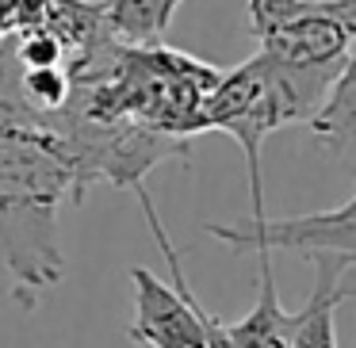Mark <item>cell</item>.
<instances>
[{
    "instance_id": "5b68a950",
    "label": "cell",
    "mask_w": 356,
    "mask_h": 348,
    "mask_svg": "<svg viewBox=\"0 0 356 348\" xmlns=\"http://www.w3.org/2000/svg\"><path fill=\"white\" fill-rule=\"evenodd\" d=\"M211 238L226 241L234 253L253 249V253H299L310 264L318 260H345L356 264V195H348L333 210H314L299 218H249L238 226L211 222Z\"/></svg>"
},
{
    "instance_id": "8992f818",
    "label": "cell",
    "mask_w": 356,
    "mask_h": 348,
    "mask_svg": "<svg viewBox=\"0 0 356 348\" xmlns=\"http://www.w3.org/2000/svg\"><path fill=\"white\" fill-rule=\"evenodd\" d=\"M314 291L307 306L295 310L291 348H337V306L353 295L348 272L353 264L345 260H318L314 264Z\"/></svg>"
},
{
    "instance_id": "7a4b0ae2",
    "label": "cell",
    "mask_w": 356,
    "mask_h": 348,
    "mask_svg": "<svg viewBox=\"0 0 356 348\" xmlns=\"http://www.w3.org/2000/svg\"><path fill=\"white\" fill-rule=\"evenodd\" d=\"M356 62V58H353ZM345 69V65H341ZM341 69H299V65H280L257 50L238 69H218L207 100H203V123L207 131H222L245 154L249 169V203L253 215L264 218V184H261V146L268 134L295 126L322 108L325 92Z\"/></svg>"
},
{
    "instance_id": "277c9868",
    "label": "cell",
    "mask_w": 356,
    "mask_h": 348,
    "mask_svg": "<svg viewBox=\"0 0 356 348\" xmlns=\"http://www.w3.org/2000/svg\"><path fill=\"white\" fill-rule=\"evenodd\" d=\"M146 222L154 230L157 245H161L165 260L172 268V287L161 283L149 268H131V283H134V322L127 329V337L134 345H149V348H207V306L195 299L192 283H188L184 268H180V253L172 249L169 233L161 226L154 199L146 188H134Z\"/></svg>"
},
{
    "instance_id": "52a82bcc",
    "label": "cell",
    "mask_w": 356,
    "mask_h": 348,
    "mask_svg": "<svg viewBox=\"0 0 356 348\" xmlns=\"http://www.w3.org/2000/svg\"><path fill=\"white\" fill-rule=\"evenodd\" d=\"M104 27L119 47H157L184 0H100Z\"/></svg>"
},
{
    "instance_id": "3957f363",
    "label": "cell",
    "mask_w": 356,
    "mask_h": 348,
    "mask_svg": "<svg viewBox=\"0 0 356 348\" xmlns=\"http://www.w3.org/2000/svg\"><path fill=\"white\" fill-rule=\"evenodd\" d=\"M261 54L299 69H341L353 62L356 0H245Z\"/></svg>"
},
{
    "instance_id": "ba28073f",
    "label": "cell",
    "mask_w": 356,
    "mask_h": 348,
    "mask_svg": "<svg viewBox=\"0 0 356 348\" xmlns=\"http://www.w3.org/2000/svg\"><path fill=\"white\" fill-rule=\"evenodd\" d=\"M307 126L330 154L345 157L353 149V142H356V62H348L341 69V77L325 92L322 108L307 119Z\"/></svg>"
},
{
    "instance_id": "6da1fadb",
    "label": "cell",
    "mask_w": 356,
    "mask_h": 348,
    "mask_svg": "<svg viewBox=\"0 0 356 348\" xmlns=\"http://www.w3.org/2000/svg\"><path fill=\"white\" fill-rule=\"evenodd\" d=\"M81 203L62 142L39 131H0V264L24 310L62 279V203Z\"/></svg>"
}]
</instances>
